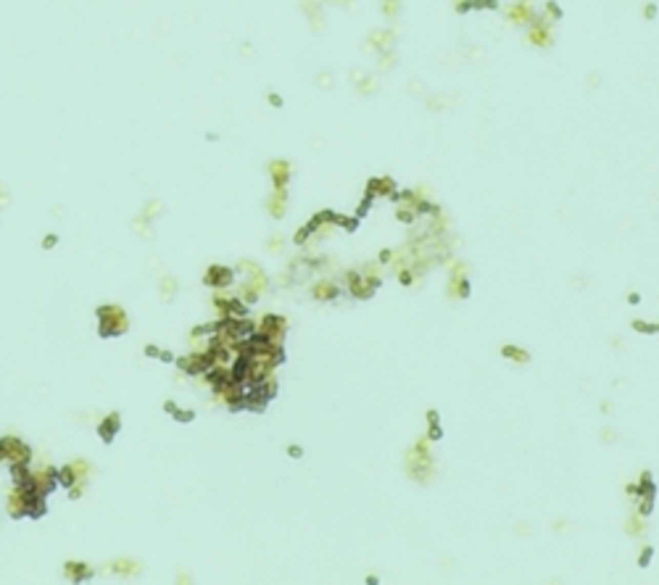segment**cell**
I'll return each instance as SVG.
<instances>
[{
	"mask_svg": "<svg viewBox=\"0 0 659 585\" xmlns=\"http://www.w3.org/2000/svg\"><path fill=\"white\" fill-rule=\"evenodd\" d=\"M430 443L433 441L425 435V437H419V441L406 451V472H409V477H414L417 483H427L430 472L435 469V462L430 456Z\"/></svg>",
	"mask_w": 659,
	"mask_h": 585,
	"instance_id": "6da1fadb",
	"label": "cell"
},
{
	"mask_svg": "<svg viewBox=\"0 0 659 585\" xmlns=\"http://www.w3.org/2000/svg\"><path fill=\"white\" fill-rule=\"evenodd\" d=\"M504 19L511 22L514 27H527L538 19V11L533 6V0H517V3L504 8Z\"/></svg>",
	"mask_w": 659,
	"mask_h": 585,
	"instance_id": "7a4b0ae2",
	"label": "cell"
},
{
	"mask_svg": "<svg viewBox=\"0 0 659 585\" xmlns=\"http://www.w3.org/2000/svg\"><path fill=\"white\" fill-rule=\"evenodd\" d=\"M551 27H554V24L543 22L541 13H538V19H536L533 24H527L525 40H527L530 45H536V48H551V45H554V32H551Z\"/></svg>",
	"mask_w": 659,
	"mask_h": 585,
	"instance_id": "3957f363",
	"label": "cell"
},
{
	"mask_svg": "<svg viewBox=\"0 0 659 585\" xmlns=\"http://www.w3.org/2000/svg\"><path fill=\"white\" fill-rule=\"evenodd\" d=\"M345 282H348V292L354 298H372V292L377 290V285H380V280H372V277H367L361 269L359 271H348L345 274Z\"/></svg>",
	"mask_w": 659,
	"mask_h": 585,
	"instance_id": "277c9868",
	"label": "cell"
},
{
	"mask_svg": "<svg viewBox=\"0 0 659 585\" xmlns=\"http://www.w3.org/2000/svg\"><path fill=\"white\" fill-rule=\"evenodd\" d=\"M393 43H396V32H393V29H372L369 37H367V43H364V50H377V53H382V50H390Z\"/></svg>",
	"mask_w": 659,
	"mask_h": 585,
	"instance_id": "5b68a950",
	"label": "cell"
},
{
	"mask_svg": "<svg viewBox=\"0 0 659 585\" xmlns=\"http://www.w3.org/2000/svg\"><path fill=\"white\" fill-rule=\"evenodd\" d=\"M290 174H293L290 161L277 158V161H272V163H269V177H272V185H274V187H287Z\"/></svg>",
	"mask_w": 659,
	"mask_h": 585,
	"instance_id": "8992f818",
	"label": "cell"
},
{
	"mask_svg": "<svg viewBox=\"0 0 659 585\" xmlns=\"http://www.w3.org/2000/svg\"><path fill=\"white\" fill-rule=\"evenodd\" d=\"M311 296H314L317 301H335L340 296V285L335 280H330V277L317 280L314 287H311Z\"/></svg>",
	"mask_w": 659,
	"mask_h": 585,
	"instance_id": "52a82bcc",
	"label": "cell"
},
{
	"mask_svg": "<svg viewBox=\"0 0 659 585\" xmlns=\"http://www.w3.org/2000/svg\"><path fill=\"white\" fill-rule=\"evenodd\" d=\"M367 193L369 195H382V198H396L398 187H396V182L390 177H375V179H369Z\"/></svg>",
	"mask_w": 659,
	"mask_h": 585,
	"instance_id": "ba28073f",
	"label": "cell"
},
{
	"mask_svg": "<svg viewBox=\"0 0 659 585\" xmlns=\"http://www.w3.org/2000/svg\"><path fill=\"white\" fill-rule=\"evenodd\" d=\"M266 208L274 219L285 216V208H287V187H274L269 200H266Z\"/></svg>",
	"mask_w": 659,
	"mask_h": 585,
	"instance_id": "9c48e42d",
	"label": "cell"
},
{
	"mask_svg": "<svg viewBox=\"0 0 659 585\" xmlns=\"http://www.w3.org/2000/svg\"><path fill=\"white\" fill-rule=\"evenodd\" d=\"M206 282L209 285H216V287H227L232 282V269L227 266H211L206 271Z\"/></svg>",
	"mask_w": 659,
	"mask_h": 585,
	"instance_id": "30bf717a",
	"label": "cell"
},
{
	"mask_svg": "<svg viewBox=\"0 0 659 585\" xmlns=\"http://www.w3.org/2000/svg\"><path fill=\"white\" fill-rule=\"evenodd\" d=\"M351 79H354V85L361 95H372L377 90V77H367L364 71H351Z\"/></svg>",
	"mask_w": 659,
	"mask_h": 585,
	"instance_id": "8fae6325",
	"label": "cell"
},
{
	"mask_svg": "<svg viewBox=\"0 0 659 585\" xmlns=\"http://www.w3.org/2000/svg\"><path fill=\"white\" fill-rule=\"evenodd\" d=\"M501 356H504L506 361H511V364H527V361H530V353H527L525 348H520V345H514V343L501 345Z\"/></svg>",
	"mask_w": 659,
	"mask_h": 585,
	"instance_id": "7c38bea8",
	"label": "cell"
},
{
	"mask_svg": "<svg viewBox=\"0 0 659 585\" xmlns=\"http://www.w3.org/2000/svg\"><path fill=\"white\" fill-rule=\"evenodd\" d=\"M448 296L451 298H467L469 296V280L467 277H451L448 280Z\"/></svg>",
	"mask_w": 659,
	"mask_h": 585,
	"instance_id": "4fadbf2b",
	"label": "cell"
},
{
	"mask_svg": "<svg viewBox=\"0 0 659 585\" xmlns=\"http://www.w3.org/2000/svg\"><path fill=\"white\" fill-rule=\"evenodd\" d=\"M303 11L308 13V22L314 29H322V11H319V0L314 6V0H303Z\"/></svg>",
	"mask_w": 659,
	"mask_h": 585,
	"instance_id": "5bb4252c",
	"label": "cell"
},
{
	"mask_svg": "<svg viewBox=\"0 0 659 585\" xmlns=\"http://www.w3.org/2000/svg\"><path fill=\"white\" fill-rule=\"evenodd\" d=\"M538 13H541V19L548 22V24H557L562 19V8L554 3V0H548V3L543 6V11H538Z\"/></svg>",
	"mask_w": 659,
	"mask_h": 585,
	"instance_id": "9a60e30c",
	"label": "cell"
},
{
	"mask_svg": "<svg viewBox=\"0 0 659 585\" xmlns=\"http://www.w3.org/2000/svg\"><path fill=\"white\" fill-rule=\"evenodd\" d=\"M380 13L385 16L388 22H396L398 13H401V0H382V3H380Z\"/></svg>",
	"mask_w": 659,
	"mask_h": 585,
	"instance_id": "2e32d148",
	"label": "cell"
},
{
	"mask_svg": "<svg viewBox=\"0 0 659 585\" xmlns=\"http://www.w3.org/2000/svg\"><path fill=\"white\" fill-rule=\"evenodd\" d=\"M396 61H398V56H396L393 48H390V50H382L380 56H377V69H380V71H388V69H393Z\"/></svg>",
	"mask_w": 659,
	"mask_h": 585,
	"instance_id": "e0dca14e",
	"label": "cell"
},
{
	"mask_svg": "<svg viewBox=\"0 0 659 585\" xmlns=\"http://www.w3.org/2000/svg\"><path fill=\"white\" fill-rule=\"evenodd\" d=\"M625 527H628V535H635V538L646 533V522H644V517H641V514H633Z\"/></svg>",
	"mask_w": 659,
	"mask_h": 585,
	"instance_id": "ac0fdd59",
	"label": "cell"
},
{
	"mask_svg": "<svg viewBox=\"0 0 659 585\" xmlns=\"http://www.w3.org/2000/svg\"><path fill=\"white\" fill-rule=\"evenodd\" d=\"M475 6V0H454V8L459 11V13H464V11H469Z\"/></svg>",
	"mask_w": 659,
	"mask_h": 585,
	"instance_id": "d6986e66",
	"label": "cell"
},
{
	"mask_svg": "<svg viewBox=\"0 0 659 585\" xmlns=\"http://www.w3.org/2000/svg\"><path fill=\"white\" fill-rule=\"evenodd\" d=\"M641 551H644V554H641L638 564H641V567H646V564H649V559H651V554H654V548H649V546H646V548H641Z\"/></svg>",
	"mask_w": 659,
	"mask_h": 585,
	"instance_id": "ffe728a7",
	"label": "cell"
},
{
	"mask_svg": "<svg viewBox=\"0 0 659 585\" xmlns=\"http://www.w3.org/2000/svg\"><path fill=\"white\" fill-rule=\"evenodd\" d=\"M654 16H656V6H654V3H646V6H644V19L651 22Z\"/></svg>",
	"mask_w": 659,
	"mask_h": 585,
	"instance_id": "44dd1931",
	"label": "cell"
},
{
	"mask_svg": "<svg viewBox=\"0 0 659 585\" xmlns=\"http://www.w3.org/2000/svg\"><path fill=\"white\" fill-rule=\"evenodd\" d=\"M427 422H430V425H441V416H438V411H435V409H430V411H427Z\"/></svg>",
	"mask_w": 659,
	"mask_h": 585,
	"instance_id": "7402d4cb",
	"label": "cell"
},
{
	"mask_svg": "<svg viewBox=\"0 0 659 585\" xmlns=\"http://www.w3.org/2000/svg\"><path fill=\"white\" fill-rule=\"evenodd\" d=\"M266 100H269V106H282V98H280V95H274V93H269V95H266Z\"/></svg>",
	"mask_w": 659,
	"mask_h": 585,
	"instance_id": "603a6c76",
	"label": "cell"
},
{
	"mask_svg": "<svg viewBox=\"0 0 659 585\" xmlns=\"http://www.w3.org/2000/svg\"><path fill=\"white\" fill-rule=\"evenodd\" d=\"M628 301H630V303H638V301H641V296H638V292H630Z\"/></svg>",
	"mask_w": 659,
	"mask_h": 585,
	"instance_id": "cb8c5ba5",
	"label": "cell"
}]
</instances>
